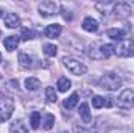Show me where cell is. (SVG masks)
<instances>
[{
    "label": "cell",
    "mask_w": 134,
    "mask_h": 133,
    "mask_svg": "<svg viewBox=\"0 0 134 133\" xmlns=\"http://www.w3.org/2000/svg\"><path fill=\"white\" fill-rule=\"evenodd\" d=\"M100 88L101 89H108V91H117L122 86V78L114 74V72H106L100 78Z\"/></svg>",
    "instance_id": "obj_1"
},
{
    "label": "cell",
    "mask_w": 134,
    "mask_h": 133,
    "mask_svg": "<svg viewBox=\"0 0 134 133\" xmlns=\"http://www.w3.org/2000/svg\"><path fill=\"white\" fill-rule=\"evenodd\" d=\"M63 63H64V66L67 67V70H70L73 75H84V74L87 72V67L84 66L81 61L75 60V58L66 57V58L63 60Z\"/></svg>",
    "instance_id": "obj_2"
},
{
    "label": "cell",
    "mask_w": 134,
    "mask_h": 133,
    "mask_svg": "<svg viewBox=\"0 0 134 133\" xmlns=\"http://www.w3.org/2000/svg\"><path fill=\"white\" fill-rule=\"evenodd\" d=\"M114 53L117 57H131L134 53V41H130V39H123L120 41L117 45H114Z\"/></svg>",
    "instance_id": "obj_3"
},
{
    "label": "cell",
    "mask_w": 134,
    "mask_h": 133,
    "mask_svg": "<svg viewBox=\"0 0 134 133\" xmlns=\"http://www.w3.org/2000/svg\"><path fill=\"white\" fill-rule=\"evenodd\" d=\"M14 113V100L9 97L0 99V122L8 121Z\"/></svg>",
    "instance_id": "obj_4"
},
{
    "label": "cell",
    "mask_w": 134,
    "mask_h": 133,
    "mask_svg": "<svg viewBox=\"0 0 134 133\" xmlns=\"http://www.w3.org/2000/svg\"><path fill=\"white\" fill-rule=\"evenodd\" d=\"M117 105L120 108H123V110H130L134 105V93L131 89H125L120 94V97L117 99Z\"/></svg>",
    "instance_id": "obj_5"
},
{
    "label": "cell",
    "mask_w": 134,
    "mask_h": 133,
    "mask_svg": "<svg viewBox=\"0 0 134 133\" xmlns=\"http://www.w3.org/2000/svg\"><path fill=\"white\" fill-rule=\"evenodd\" d=\"M37 9H39V14H41L42 17H52V16L56 14V11H58V5H56L55 2L47 0V2H42V3L39 5Z\"/></svg>",
    "instance_id": "obj_6"
},
{
    "label": "cell",
    "mask_w": 134,
    "mask_h": 133,
    "mask_svg": "<svg viewBox=\"0 0 134 133\" xmlns=\"http://www.w3.org/2000/svg\"><path fill=\"white\" fill-rule=\"evenodd\" d=\"M112 13L117 19H126L131 14V8H130L128 3H117V5H114Z\"/></svg>",
    "instance_id": "obj_7"
},
{
    "label": "cell",
    "mask_w": 134,
    "mask_h": 133,
    "mask_svg": "<svg viewBox=\"0 0 134 133\" xmlns=\"http://www.w3.org/2000/svg\"><path fill=\"white\" fill-rule=\"evenodd\" d=\"M61 32H63V27H61L59 24H52V25H47V27H45L44 34H45L47 38L53 39V38H58V36L61 34Z\"/></svg>",
    "instance_id": "obj_8"
},
{
    "label": "cell",
    "mask_w": 134,
    "mask_h": 133,
    "mask_svg": "<svg viewBox=\"0 0 134 133\" xmlns=\"http://www.w3.org/2000/svg\"><path fill=\"white\" fill-rule=\"evenodd\" d=\"M5 25H6L8 28H17V27L20 25L19 16L14 14V13H6V14H5Z\"/></svg>",
    "instance_id": "obj_9"
},
{
    "label": "cell",
    "mask_w": 134,
    "mask_h": 133,
    "mask_svg": "<svg viewBox=\"0 0 134 133\" xmlns=\"http://www.w3.org/2000/svg\"><path fill=\"white\" fill-rule=\"evenodd\" d=\"M83 30L89 32V33H95L98 30V22L94 17H84V21H83Z\"/></svg>",
    "instance_id": "obj_10"
},
{
    "label": "cell",
    "mask_w": 134,
    "mask_h": 133,
    "mask_svg": "<svg viewBox=\"0 0 134 133\" xmlns=\"http://www.w3.org/2000/svg\"><path fill=\"white\" fill-rule=\"evenodd\" d=\"M19 41H20V36H8V38H5V41H3V45H5V49L8 50V52H13V50H16L17 49V45H19Z\"/></svg>",
    "instance_id": "obj_11"
},
{
    "label": "cell",
    "mask_w": 134,
    "mask_h": 133,
    "mask_svg": "<svg viewBox=\"0 0 134 133\" xmlns=\"http://www.w3.org/2000/svg\"><path fill=\"white\" fill-rule=\"evenodd\" d=\"M78 113H80V117L84 121V122H91L92 116H91V110H89V105L86 102L80 103V108H78Z\"/></svg>",
    "instance_id": "obj_12"
},
{
    "label": "cell",
    "mask_w": 134,
    "mask_h": 133,
    "mask_svg": "<svg viewBox=\"0 0 134 133\" xmlns=\"http://www.w3.org/2000/svg\"><path fill=\"white\" fill-rule=\"evenodd\" d=\"M9 133H28V129L20 119H17L9 125Z\"/></svg>",
    "instance_id": "obj_13"
},
{
    "label": "cell",
    "mask_w": 134,
    "mask_h": 133,
    "mask_svg": "<svg viewBox=\"0 0 134 133\" xmlns=\"http://www.w3.org/2000/svg\"><path fill=\"white\" fill-rule=\"evenodd\" d=\"M41 125H42L45 130H50V129L55 125V116H53L52 113H45V114H42Z\"/></svg>",
    "instance_id": "obj_14"
},
{
    "label": "cell",
    "mask_w": 134,
    "mask_h": 133,
    "mask_svg": "<svg viewBox=\"0 0 134 133\" xmlns=\"http://www.w3.org/2000/svg\"><path fill=\"white\" fill-rule=\"evenodd\" d=\"M125 34H126V32L122 30V28H109L108 30V36L111 39H114V41H123Z\"/></svg>",
    "instance_id": "obj_15"
},
{
    "label": "cell",
    "mask_w": 134,
    "mask_h": 133,
    "mask_svg": "<svg viewBox=\"0 0 134 133\" xmlns=\"http://www.w3.org/2000/svg\"><path fill=\"white\" fill-rule=\"evenodd\" d=\"M19 63H20V66L24 67V69H30V67L33 66V58L28 53L20 52L19 53Z\"/></svg>",
    "instance_id": "obj_16"
},
{
    "label": "cell",
    "mask_w": 134,
    "mask_h": 133,
    "mask_svg": "<svg viewBox=\"0 0 134 133\" xmlns=\"http://www.w3.org/2000/svg\"><path fill=\"white\" fill-rule=\"evenodd\" d=\"M25 88H27L28 91H37V89L41 88V81H39V78H36V77H30V78H27V80H25Z\"/></svg>",
    "instance_id": "obj_17"
},
{
    "label": "cell",
    "mask_w": 134,
    "mask_h": 133,
    "mask_svg": "<svg viewBox=\"0 0 134 133\" xmlns=\"http://www.w3.org/2000/svg\"><path fill=\"white\" fill-rule=\"evenodd\" d=\"M78 100H80L78 93H73L70 97H67V99L64 100V108H66V110H72V108H75V106L78 105Z\"/></svg>",
    "instance_id": "obj_18"
},
{
    "label": "cell",
    "mask_w": 134,
    "mask_h": 133,
    "mask_svg": "<svg viewBox=\"0 0 134 133\" xmlns=\"http://www.w3.org/2000/svg\"><path fill=\"white\" fill-rule=\"evenodd\" d=\"M112 53H114V45H112V44H100L101 60H104V58H109Z\"/></svg>",
    "instance_id": "obj_19"
},
{
    "label": "cell",
    "mask_w": 134,
    "mask_h": 133,
    "mask_svg": "<svg viewBox=\"0 0 134 133\" xmlns=\"http://www.w3.org/2000/svg\"><path fill=\"white\" fill-rule=\"evenodd\" d=\"M70 86H72V81H70L67 77H61V78L58 80V85H56V88H58L59 93H66V91H69Z\"/></svg>",
    "instance_id": "obj_20"
},
{
    "label": "cell",
    "mask_w": 134,
    "mask_h": 133,
    "mask_svg": "<svg viewBox=\"0 0 134 133\" xmlns=\"http://www.w3.org/2000/svg\"><path fill=\"white\" fill-rule=\"evenodd\" d=\"M41 121H42V114H41V113L34 111V113H31V114H30V125H31V129H33V130L39 129Z\"/></svg>",
    "instance_id": "obj_21"
},
{
    "label": "cell",
    "mask_w": 134,
    "mask_h": 133,
    "mask_svg": "<svg viewBox=\"0 0 134 133\" xmlns=\"http://www.w3.org/2000/svg\"><path fill=\"white\" fill-rule=\"evenodd\" d=\"M42 50H44V53L47 57H56V53H58V47L55 44H50V42L44 44L42 45Z\"/></svg>",
    "instance_id": "obj_22"
},
{
    "label": "cell",
    "mask_w": 134,
    "mask_h": 133,
    "mask_svg": "<svg viewBox=\"0 0 134 133\" xmlns=\"http://www.w3.org/2000/svg\"><path fill=\"white\" fill-rule=\"evenodd\" d=\"M45 97H47V100H48V102L55 103V102L58 100V96H56V91H55V88H52V86L45 88Z\"/></svg>",
    "instance_id": "obj_23"
},
{
    "label": "cell",
    "mask_w": 134,
    "mask_h": 133,
    "mask_svg": "<svg viewBox=\"0 0 134 133\" xmlns=\"http://www.w3.org/2000/svg\"><path fill=\"white\" fill-rule=\"evenodd\" d=\"M92 106L94 108H103L104 106V97H101V96H92Z\"/></svg>",
    "instance_id": "obj_24"
},
{
    "label": "cell",
    "mask_w": 134,
    "mask_h": 133,
    "mask_svg": "<svg viewBox=\"0 0 134 133\" xmlns=\"http://www.w3.org/2000/svg\"><path fill=\"white\" fill-rule=\"evenodd\" d=\"M34 36H36V33H34L33 30L25 28L24 33H22V39H24V41H30V39H34Z\"/></svg>",
    "instance_id": "obj_25"
},
{
    "label": "cell",
    "mask_w": 134,
    "mask_h": 133,
    "mask_svg": "<svg viewBox=\"0 0 134 133\" xmlns=\"http://www.w3.org/2000/svg\"><path fill=\"white\" fill-rule=\"evenodd\" d=\"M114 97H108V99H104V106H112L114 105Z\"/></svg>",
    "instance_id": "obj_26"
},
{
    "label": "cell",
    "mask_w": 134,
    "mask_h": 133,
    "mask_svg": "<svg viewBox=\"0 0 134 133\" xmlns=\"http://www.w3.org/2000/svg\"><path fill=\"white\" fill-rule=\"evenodd\" d=\"M106 133H128V132L123 130V129H111V130H108Z\"/></svg>",
    "instance_id": "obj_27"
},
{
    "label": "cell",
    "mask_w": 134,
    "mask_h": 133,
    "mask_svg": "<svg viewBox=\"0 0 134 133\" xmlns=\"http://www.w3.org/2000/svg\"><path fill=\"white\" fill-rule=\"evenodd\" d=\"M2 16H3V11H2V9H0V17H2Z\"/></svg>",
    "instance_id": "obj_28"
},
{
    "label": "cell",
    "mask_w": 134,
    "mask_h": 133,
    "mask_svg": "<svg viewBox=\"0 0 134 133\" xmlns=\"http://www.w3.org/2000/svg\"><path fill=\"white\" fill-rule=\"evenodd\" d=\"M61 133H69V132H61Z\"/></svg>",
    "instance_id": "obj_29"
},
{
    "label": "cell",
    "mask_w": 134,
    "mask_h": 133,
    "mask_svg": "<svg viewBox=\"0 0 134 133\" xmlns=\"http://www.w3.org/2000/svg\"><path fill=\"white\" fill-rule=\"evenodd\" d=\"M0 61H2V55H0Z\"/></svg>",
    "instance_id": "obj_30"
},
{
    "label": "cell",
    "mask_w": 134,
    "mask_h": 133,
    "mask_svg": "<svg viewBox=\"0 0 134 133\" xmlns=\"http://www.w3.org/2000/svg\"><path fill=\"white\" fill-rule=\"evenodd\" d=\"M0 36H2V32H0Z\"/></svg>",
    "instance_id": "obj_31"
}]
</instances>
